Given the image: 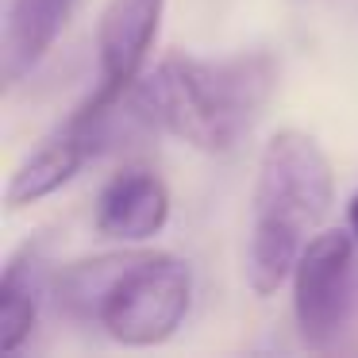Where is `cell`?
<instances>
[{"instance_id":"cell-1","label":"cell","mask_w":358,"mask_h":358,"mask_svg":"<svg viewBox=\"0 0 358 358\" xmlns=\"http://www.w3.org/2000/svg\"><path fill=\"white\" fill-rule=\"evenodd\" d=\"M278 93V58L239 50L224 58L166 55L127 89L150 135H170L204 155L235 150Z\"/></svg>"},{"instance_id":"cell-2","label":"cell","mask_w":358,"mask_h":358,"mask_svg":"<svg viewBox=\"0 0 358 358\" xmlns=\"http://www.w3.org/2000/svg\"><path fill=\"white\" fill-rule=\"evenodd\" d=\"M50 304L73 324H93L120 347H162L193 304V266L170 250L120 247L55 270Z\"/></svg>"},{"instance_id":"cell-3","label":"cell","mask_w":358,"mask_h":358,"mask_svg":"<svg viewBox=\"0 0 358 358\" xmlns=\"http://www.w3.org/2000/svg\"><path fill=\"white\" fill-rule=\"evenodd\" d=\"M335 204V170L316 135L281 127L266 139L250 193L247 278L255 296L289 285L301 250L324 231Z\"/></svg>"},{"instance_id":"cell-4","label":"cell","mask_w":358,"mask_h":358,"mask_svg":"<svg viewBox=\"0 0 358 358\" xmlns=\"http://www.w3.org/2000/svg\"><path fill=\"white\" fill-rule=\"evenodd\" d=\"M293 324L308 350H331L358 316V239L324 227L293 266Z\"/></svg>"},{"instance_id":"cell-5","label":"cell","mask_w":358,"mask_h":358,"mask_svg":"<svg viewBox=\"0 0 358 358\" xmlns=\"http://www.w3.org/2000/svg\"><path fill=\"white\" fill-rule=\"evenodd\" d=\"M166 0H104L96 20V101H120L147 73Z\"/></svg>"},{"instance_id":"cell-6","label":"cell","mask_w":358,"mask_h":358,"mask_svg":"<svg viewBox=\"0 0 358 358\" xmlns=\"http://www.w3.org/2000/svg\"><path fill=\"white\" fill-rule=\"evenodd\" d=\"M170 185L143 162H127L101 185L93 204V227L101 239L139 247L170 224Z\"/></svg>"},{"instance_id":"cell-7","label":"cell","mask_w":358,"mask_h":358,"mask_svg":"<svg viewBox=\"0 0 358 358\" xmlns=\"http://www.w3.org/2000/svg\"><path fill=\"white\" fill-rule=\"evenodd\" d=\"M96 158V147L89 139V131L73 120V112L12 170L8 189H4V204L12 212L39 204L47 196H55L58 189H66L89 162Z\"/></svg>"},{"instance_id":"cell-8","label":"cell","mask_w":358,"mask_h":358,"mask_svg":"<svg viewBox=\"0 0 358 358\" xmlns=\"http://www.w3.org/2000/svg\"><path fill=\"white\" fill-rule=\"evenodd\" d=\"M50 266L55 262L43 239H27L8 255L0 273V347L4 350H20L31 339L43 304H50V285H55Z\"/></svg>"},{"instance_id":"cell-9","label":"cell","mask_w":358,"mask_h":358,"mask_svg":"<svg viewBox=\"0 0 358 358\" xmlns=\"http://www.w3.org/2000/svg\"><path fill=\"white\" fill-rule=\"evenodd\" d=\"M78 0H8L4 24V78L20 85L66 31Z\"/></svg>"},{"instance_id":"cell-10","label":"cell","mask_w":358,"mask_h":358,"mask_svg":"<svg viewBox=\"0 0 358 358\" xmlns=\"http://www.w3.org/2000/svg\"><path fill=\"white\" fill-rule=\"evenodd\" d=\"M347 227L355 231V239H358V193L347 201Z\"/></svg>"}]
</instances>
